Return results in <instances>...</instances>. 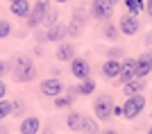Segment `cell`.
I'll use <instances>...</instances> for the list:
<instances>
[{"mask_svg": "<svg viewBox=\"0 0 152 134\" xmlns=\"http://www.w3.org/2000/svg\"><path fill=\"white\" fill-rule=\"evenodd\" d=\"M118 34H121V30H118L116 25H111V23H107L104 30H102V37L109 39V41H118Z\"/></svg>", "mask_w": 152, "mask_h": 134, "instance_id": "obj_23", "label": "cell"}, {"mask_svg": "<svg viewBox=\"0 0 152 134\" xmlns=\"http://www.w3.org/2000/svg\"><path fill=\"white\" fill-rule=\"evenodd\" d=\"M39 89H41V93H43V96H48V98H57L59 93H64V91H66V86H64L61 80H57V77H50V80H43Z\"/></svg>", "mask_w": 152, "mask_h": 134, "instance_id": "obj_7", "label": "cell"}, {"mask_svg": "<svg viewBox=\"0 0 152 134\" xmlns=\"http://www.w3.org/2000/svg\"><path fill=\"white\" fill-rule=\"evenodd\" d=\"M52 2H68V0H52Z\"/></svg>", "mask_w": 152, "mask_h": 134, "instance_id": "obj_35", "label": "cell"}, {"mask_svg": "<svg viewBox=\"0 0 152 134\" xmlns=\"http://www.w3.org/2000/svg\"><path fill=\"white\" fill-rule=\"evenodd\" d=\"M0 134H7V130H2V127H0Z\"/></svg>", "mask_w": 152, "mask_h": 134, "instance_id": "obj_36", "label": "cell"}, {"mask_svg": "<svg viewBox=\"0 0 152 134\" xmlns=\"http://www.w3.org/2000/svg\"><path fill=\"white\" fill-rule=\"evenodd\" d=\"M48 9H50V0H37V2L32 5L30 16H27V27H39L41 25Z\"/></svg>", "mask_w": 152, "mask_h": 134, "instance_id": "obj_6", "label": "cell"}, {"mask_svg": "<svg viewBox=\"0 0 152 134\" xmlns=\"http://www.w3.org/2000/svg\"><path fill=\"white\" fill-rule=\"evenodd\" d=\"M111 111H114V98L109 96V93H100L93 102L95 118H98V121H107L109 116H111Z\"/></svg>", "mask_w": 152, "mask_h": 134, "instance_id": "obj_2", "label": "cell"}, {"mask_svg": "<svg viewBox=\"0 0 152 134\" xmlns=\"http://www.w3.org/2000/svg\"><path fill=\"white\" fill-rule=\"evenodd\" d=\"M5 96H7V84L2 82V77H0V100H2Z\"/></svg>", "mask_w": 152, "mask_h": 134, "instance_id": "obj_30", "label": "cell"}, {"mask_svg": "<svg viewBox=\"0 0 152 134\" xmlns=\"http://www.w3.org/2000/svg\"><path fill=\"white\" fill-rule=\"evenodd\" d=\"M143 109H145V98H143V93H134V96H129L127 102L123 105V116L132 121V118H136Z\"/></svg>", "mask_w": 152, "mask_h": 134, "instance_id": "obj_4", "label": "cell"}, {"mask_svg": "<svg viewBox=\"0 0 152 134\" xmlns=\"http://www.w3.org/2000/svg\"><path fill=\"white\" fill-rule=\"evenodd\" d=\"M143 89H145V82H143V77H132L129 82H125V86H123V91H125L127 96H134V93H143Z\"/></svg>", "mask_w": 152, "mask_h": 134, "instance_id": "obj_17", "label": "cell"}, {"mask_svg": "<svg viewBox=\"0 0 152 134\" xmlns=\"http://www.w3.org/2000/svg\"><path fill=\"white\" fill-rule=\"evenodd\" d=\"M82 114H77V111H70L68 118H66V125H68V130H73V132H80V127H82Z\"/></svg>", "mask_w": 152, "mask_h": 134, "instance_id": "obj_18", "label": "cell"}, {"mask_svg": "<svg viewBox=\"0 0 152 134\" xmlns=\"http://www.w3.org/2000/svg\"><path fill=\"white\" fill-rule=\"evenodd\" d=\"M114 14V2L111 0H91V16L95 21H109Z\"/></svg>", "mask_w": 152, "mask_h": 134, "instance_id": "obj_5", "label": "cell"}, {"mask_svg": "<svg viewBox=\"0 0 152 134\" xmlns=\"http://www.w3.org/2000/svg\"><path fill=\"white\" fill-rule=\"evenodd\" d=\"M148 134H152V127H150V130H148Z\"/></svg>", "mask_w": 152, "mask_h": 134, "instance_id": "obj_37", "label": "cell"}, {"mask_svg": "<svg viewBox=\"0 0 152 134\" xmlns=\"http://www.w3.org/2000/svg\"><path fill=\"white\" fill-rule=\"evenodd\" d=\"M70 73H73L77 80H86V77H91V66H89L86 59L75 57L73 62H70Z\"/></svg>", "mask_w": 152, "mask_h": 134, "instance_id": "obj_9", "label": "cell"}, {"mask_svg": "<svg viewBox=\"0 0 152 134\" xmlns=\"http://www.w3.org/2000/svg\"><path fill=\"white\" fill-rule=\"evenodd\" d=\"M86 9H84L82 5L80 7H75L73 9V18H70V23H68V37H80V34L84 32V27H86Z\"/></svg>", "mask_w": 152, "mask_h": 134, "instance_id": "obj_3", "label": "cell"}, {"mask_svg": "<svg viewBox=\"0 0 152 134\" xmlns=\"http://www.w3.org/2000/svg\"><path fill=\"white\" fill-rule=\"evenodd\" d=\"M118 27H121V32L125 34V37H134V34L139 32V16H134V14H125L121 18V23H118Z\"/></svg>", "mask_w": 152, "mask_h": 134, "instance_id": "obj_8", "label": "cell"}, {"mask_svg": "<svg viewBox=\"0 0 152 134\" xmlns=\"http://www.w3.org/2000/svg\"><path fill=\"white\" fill-rule=\"evenodd\" d=\"M9 5H12V14L18 16V18H27L32 12V5L27 0H16V2H9Z\"/></svg>", "mask_w": 152, "mask_h": 134, "instance_id": "obj_16", "label": "cell"}, {"mask_svg": "<svg viewBox=\"0 0 152 134\" xmlns=\"http://www.w3.org/2000/svg\"><path fill=\"white\" fill-rule=\"evenodd\" d=\"M9 70H12V75L16 82H32L34 77H37V66H34V62H32L27 55H16V57H12V62H9Z\"/></svg>", "mask_w": 152, "mask_h": 134, "instance_id": "obj_1", "label": "cell"}, {"mask_svg": "<svg viewBox=\"0 0 152 134\" xmlns=\"http://www.w3.org/2000/svg\"><path fill=\"white\" fill-rule=\"evenodd\" d=\"M114 116H123V107H118V105H114V111H111Z\"/></svg>", "mask_w": 152, "mask_h": 134, "instance_id": "obj_31", "label": "cell"}, {"mask_svg": "<svg viewBox=\"0 0 152 134\" xmlns=\"http://www.w3.org/2000/svg\"><path fill=\"white\" fill-rule=\"evenodd\" d=\"M102 134H118V132H116V130H104Z\"/></svg>", "mask_w": 152, "mask_h": 134, "instance_id": "obj_33", "label": "cell"}, {"mask_svg": "<svg viewBox=\"0 0 152 134\" xmlns=\"http://www.w3.org/2000/svg\"><path fill=\"white\" fill-rule=\"evenodd\" d=\"M132 77H136V59H123V66H121V75H118V80H121L123 84L129 82Z\"/></svg>", "mask_w": 152, "mask_h": 134, "instance_id": "obj_11", "label": "cell"}, {"mask_svg": "<svg viewBox=\"0 0 152 134\" xmlns=\"http://www.w3.org/2000/svg\"><path fill=\"white\" fill-rule=\"evenodd\" d=\"M55 55H57L59 62H73V59H75V45H73V43H64V41H61Z\"/></svg>", "mask_w": 152, "mask_h": 134, "instance_id": "obj_15", "label": "cell"}, {"mask_svg": "<svg viewBox=\"0 0 152 134\" xmlns=\"http://www.w3.org/2000/svg\"><path fill=\"white\" fill-rule=\"evenodd\" d=\"M57 16H59V12H57V9H52V7H50V9L45 12V16H43V23H41V25H43L45 30H48V27H52V25H55V23H57Z\"/></svg>", "mask_w": 152, "mask_h": 134, "instance_id": "obj_22", "label": "cell"}, {"mask_svg": "<svg viewBox=\"0 0 152 134\" xmlns=\"http://www.w3.org/2000/svg\"><path fill=\"white\" fill-rule=\"evenodd\" d=\"M80 132H82V134H98V123H95L93 118H86V116H84Z\"/></svg>", "mask_w": 152, "mask_h": 134, "instance_id": "obj_20", "label": "cell"}, {"mask_svg": "<svg viewBox=\"0 0 152 134\" xmlns=\"http://www.w3.org/2000/svg\"><path fill=\"white\" fill-rule=\"evenodd\" d=\"M12 30L14 27L7 23V21H0V39H7L9 34H12Z\"/></svg>", "mask_w": 152, "mask_h": 134, "instance_id": "obj_26", "label": "cell"}, {"mask_svg": "<svg viewBox=\"0 0 152 134\" xmlns=\"http://www.w3.org/2000/svg\"><path fill=\"white\" fill-rule=\"evenodd\" d=\"M66 37H68V25H61V23H55L45 32V41H50V43H61Z\"/></svg>", "mask_w": 152, "mask_h": 134, "instance_id": "obj_10", "label": "cell"}, {"mask_svg": "<svg viewBox=\"0 0 152 134\" xmlns=\"http://www.w3.org/2000/svg\"><path fill=\"white\" fill-rule=\"evenodd\" d=\"M107 55H109V59H121L123 57V48L121 45H118V48H109Z\"/></svg>", "mask_w": 152, "mask_h": 134, "instance_id": "obj_27", "label": "cell"}, {"mask_svg": "<svg viewBox=\"0 0 152 134\" xmlns=\"http://www.w3.org/2000/svg\"><path fill=\"white\" fill-rule=\"evenodd\" d=\"M152 73V55L145 52V55H141L136 59V77H145Z\"/></svg>", "mask_w": 152, "mask_h": 134, "instance_id": "obj_12", "label": "cell"}, {"mask_svg": "<svg viewBox=\"0 0 152 134\" xmlns=\"http://www.w3.org/2000/svg\"><path fill=\"white\" fill-rule=\"evenodd\" d=\"M12 114H23V100H14L12 102Z\"/></svg>", "mask_w": 152, "mask_h": 134, "instance_id": "obj_28", "label": "cell"}, {"mask_svg": "<svg viewBox=\"0 0 152 134\" xmlns=\"http://www.w3.org/2000/svg\"><path fill=\"white\" fill-rule=\"evenodd\" d=\"M20 134H39V130H41V121H39L37 116H27V118H23V123H20Z\"/></svg>", "mask_w": 152, "mask_h": 134, "instance_id": "obj_14", "label": "cell"}, {"mask_svg": "<svg viewBox=\"0 0 152 134\" xmlns=\"http://www.w3.org/2000/svg\"><path fill=\"white\" fill-rule=\"evenodd\" d=\"M111 2H114V5H116V2H118V0H111Z\"/></svg>", "mask_w": 152, "mask_h": 134, "instance_id": "obj_38", "label": "cell"}, {"mask_svg": "<svg viewBox=\"0 0 152 134\" xmlns=\"http://www.w3.org/2000/svg\"><path fill=\"white\" fill-rule=\"evenodd\" d=\"M5 73H9V62H0V77Z\"/></svg>", "mask_w": 152, "mask_h": 134, "instance_id": "obj_29", "label": "cell"}, {"mask_svg": "<svg viewBox=\"0 0 152 134\" xmlns=\"http://www.w3.org/2000/svg\"><path fill=\"white\" fill-rule=\"evenodd\" d=\"M9 114H12V102H7L5 98H2V100H0V121H5Z\"/></svg>", "mask_w": 152, "mask_h": 134, "instance_id": "obj_25", "label": "cell"}, {"mask_svg": "<svg viewBox=\"0 0 152 134\" xmlns=\"http://www.w3.org/2000/svg\"><path fill=\"white\" fill-rule=\"evenodd\" d=\"M41 134H52V130H50V127H45V130H43Z\"/></svg>", "mask_w": 152, "mask_h": 134, "instance_id": "obj_34", "label": "cell"}, {"mask_svg": "<svg viewBox=\"0 0 152 134\" xmlns=\"http://www.w3.org/2000/svg\"><path fill=\"white\" fill-rule=\"evenodd\" d=\"M145 12L152 16V0H148V2H145Z\"/></svg>", "mask_w": 152, "mask_h": 134, "instance_id": "obj_32", "label": "cell"}, {"mask_svg": "<svg viewBox=\"0 0 152 134\" xmlns=\"http://www.w3.org/2000/svg\"><path fill=\"white\" fill-rule=\"evenodd\" d=\"M125 7H127V12H129V14L139 16V12L145 9V2H143V0H125Z\"/></svg>", "mask_w": 152, "mask_h": 134, "instance_id": "obj_21", "label": "cell"}, {"mask_svg": "<svg viewBox=\"0 0 152 134\" xmlns=\"http://www.w3.org/2000/svg\"><path fill=\"white\" fill-rule=\"evenodd\" d=\"M93 91H95V82L91 80V77L80 80V86H77V93H80V96H91Z\"/></svg>", "mask_w": 152, "mask_h": 134, "instance_id": "obj_19", "label": "cell"}, {"mask_svg": "<svg viewBox=\"0 0 152 134\" xmlns=\"http://www.w3.org/2000/svg\"><path fill=\"white\" fill-rule=\"evenodd\" d=\"M73 102H75V98L70 96V93H66V96H61V93H59V96L55 98V107H57V109H64V107H70Z\"/></svg>", "mask_w": 152, "mask_h": 134, "instance_id": "obj_24", "label": "cell"}, {"mask_svg": "<svg viewBox=\"0 0 152 134\" xmlns=\"http://www.w3.org/2000/svg\"><path fill=\"white\" fill-rule=\"evenodd\" d=\"M9 2H16V0H9Z\"/></svg>", "mask_w": 152, "mask_h": 134, "instance_id": "obj_39", "label": "cell"}, {"mask_svg": "<svg viewBox=\"0 0 152 134\" xmlns=\"http://www.w3.org/2000/svg\"><path fill=\"white\" fill-rule=\"evenodd\" d=\"M121 66H123L121 59H107V62L102 64V75L109 77V80H114V77L121 75Z\"/></svg>", "mask_w": 152, "mask_h": 134, "instance_id": "obj_13", "label": "cell"}]
</instances>
